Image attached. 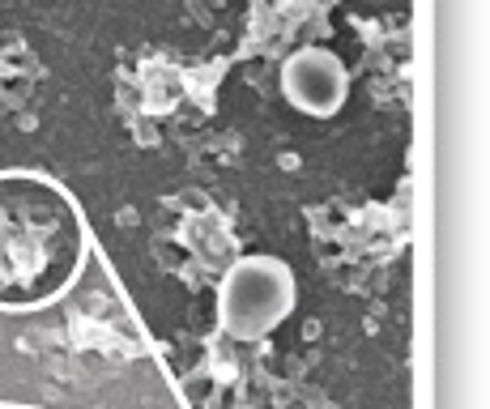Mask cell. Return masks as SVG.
Listing matches in <instances>:
<instances>
[{"label": "cell", "instance_id": "2", "mask_svg": "<svg viewBox=\"0 0 490 409\" xmlns=\"http://www.w3.org/2000/svg\"><path fill=\"white\" fill-rule=\"evenodd\" d=\"M0 409H31V405H4V401H0Z\"/></svg>", "mask_w": 490, "mask_h": 409}, {"label": "cell", "instance_id": "1", "mask_svg": "<svg viewBox=\"0 0 490 409\" xmlns=\"http://www.w3.org/2000/svg\"><path fill=\"white\" fill-rule=\"evenodd\" d=\"M85 264L77 209L39 175H0V311L51 307Z\"/></svg>", "mask_w": 490, "mask_h": 409}]
</instances>
